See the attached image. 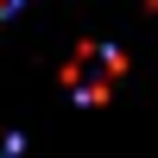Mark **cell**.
I'll return each mask as SVG.
<instances>
[{
  "label": "cell",
  "instance_id": "obj_1",
  "mask_svg": "<svg viewBox=\"0 0 158 158\" xmlns=\"http://www.w3.org/2000/svg\"><path fill=\"white\" fill-rule=\"evenodd\" d=\"M120 70H127V57H120L114 44H76V57L63 63V95L82 101V108H95V101L114 95Z\"/></svg>",
  "mask_w": 158,
  "mask_h": 158
},
{
  "label": "cell",
  "instance_id": "obj_2",
  "mask_svg": "<svg viewBox=\"0 0 158 158\" xmlns=\"http://www.w3.org/2000/svg\"><path fill=\"white\" fill-rule=\"evenodd\" d=\"M19 146H25V139H19V133H6V127H0V158H19Z\"/></svg>",
  "mask_w": 158,
  "mask_h": 158
},
{
  "label": "cell",
  "instance_id": "obj_3",
  "mask_svg": "<svg viewBox=\"0 0 158 158\" xmlns=\"http://www.w3.org/2000/svg\"><path fill=\"white\" fill-rule=\"evenodd\" d=\"M13 6H19V0H0V19H6V13H13Z\"/></svg>",
  "mask_w": 158,
  "mask_h": 158
}]
</instances>
